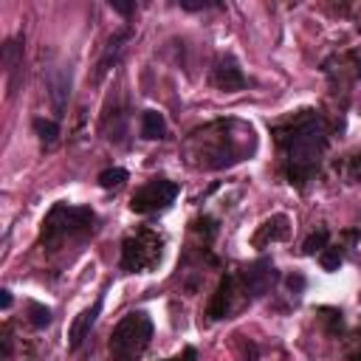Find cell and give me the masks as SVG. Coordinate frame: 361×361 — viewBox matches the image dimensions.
I'll return each instance as SVG.
<instances>
[{"mask_svg": "<svg viewBox=\"0 0 361 361\" xmlns=\"http://www.w3.org/2000/svg\"><path fill=\"white\" fill-rule=\"evenodd\" d=\"M34 130H37V135L42 138V144H54L56 135H59L56 121H48V118H34Z\"/></svg>", "mask_w": 361, "mask_h": 361, "instance_id": "16", "label": "cell"}, {"mask_svg": "<svg viewBox=\"0 0 361 361\" xmlns=\"http://www.w3.org/2000/svg\"><path fill=\"white\" fill-rule=\"evenodd\" d=\"M214 3H189V0H180V8H186V11H200V8H212Z\"/></svg>", "mask_w": 361, "mask_h": 361, "instance_id": "20", "label": "cell"}, {"mask_svg": "<svg viewBox=\"0 0 361 361\" xmlns=\"http://www.w3.org/2000/svg\"><path fill=\"white\" fill-rule=\"evenodd\" d=\"M110 8L118 11V14H133L135 11V3H121V0H110Z\"/></svg>", "mask_w": 361, "mask_h": 361, "instance_id": "19", "label": "cell"}, {"mask_svg": "<svg viewBox=\"0 0 361 361\" xmlns=\"http://www.w3.org/2000/svg\"><path fill=\"white\" fill-rule=\"evenodd\" d=\"M180 186L175 180H166V178H155L149 183H144L133 200H130V209L138 212V214H149V212H158V209H166L175 197H178Z\"/></svg>", "mask_w": 361, "mask_h": 361, "instance_id": "5", "label": "cell"}, {"mask_svg": "<svg viewBox=\"0 0 361 361\" xmlns=\"http://www.w3.org/2000/svg\"><path fill=\"white\" fill-rule=\"evenodd\" d=\"M279 144L285 147V155H288L290 183L293 180L296 183H305L316 172L319 158H322V152L327 147L324 121L313 110H305L288 127H279Z\"/></svg>", "mask_w": 361, "mask_h": 361, "instance_id": "1", "label": "cell"}, {"mask_svg": "<svg viewBox=\"0 0 361 361\" xmlns=\"http://www.w3.org/2000/svg\"><path fill=\"white\" fill-rule=\"evenodd\" d=\"M243 279H245V290L251 293V296H262L274 282H276V268H274V262L271 259H257L245 274H243Z\"/></svg>", "mask_w": 361, "mask_h": 361, "instance_id": "6", "label": "cell"}, {"mask_svg": "<svg viewBox=\"0 0 361 361\" xmlns=\"http://www.w3.org/2000/svg\"><path fill=\"white\" fill-rule=\"evenodd\" d=\"M166 361H180V358H166Z\"/></svg>", "mask_w": 361, "mask_h": 361, "instance_id": "24", "label": "cell"}, {"mask_svg": "<svg viewBox=\"0 0 361 361\" xmlns=\"http://www.w3.org/2000/svg\"><path fill=\"white\" fill-rule=\"evenodd\" d=\"M28 322H31L37 330H42V327L51 324V310H48L45 305H39V302H31V305H28Z\"/></svg>", "mask_w": 361, "mask_h": 361, "instance_id": "15", "label": "cell"}, {"mask_svg": "<svg viewBox=\"0 0 361 361\" xmlns=\"http://www.w3.org/2000/svg\"><path fill=\"white\" fill-rule=\"evenodd\" d=\"M161 257V240L158 234H152L149 228H141L135 237L124 240V251H121V268L124 271H144L149 265H155Z\"/></svg>", "mask_w": 361, "mask_h": 361, "instance_id": "4", "label": "cell"}, {"mask_svg": "<svg viewBox=\"0 0 361 361\" xmlns=\"http://www.w3.org/2000/svg\"><path fill=\"white\" fill-rule=\"evenodd\" d=\"M141 135L149 138V141L166 135V121H164V116L158 110H144V116H141Z\"/></svg>", "mask_w": 361, "mask_h": 361, "instance_id": "13", "label": "cell"}, {"mask_svg": "<svg viewBox=\"0 0 361 361\" xmlns=\"http://www.w3.org/2000/svg\"><path fill=\"white\" fill-rule=\"evenodd\" d=\"M96 214L90 209H79V206H68V203H56L45 223H42V240L54 243L62 237H82L87 231H93Z\"/></svg>", "mask_w": 361, "mask_h": 361, "instance_id": "3", "label": "cell"}, {"mask_svg": "<svg viewBox=\"0 0 361 361\" xmlns=\"http://www.w3.org/2000/svg\"><path fill=\"white\" fill-rule=\"evenodd\" d=\"M288 234H290L288 217H285V214H274L271 220L262 223V228H259V234L254 237V243H257V245H265L268 240H271V243H274V240H288Z\"/></svg>", "mask_w": 361, "mask_h": 361, "instance_id": "12", "label": "cell"}, {"mask_svg": "<svg viewBox=\"0 0 361 361\" xmlns=\"http://www.w3.org/2000/svg\"><path fill=\"white\" fill-rule=\"evenodd\" d=\"M288 288H290V290H302V288H305V276H299V274L288 276Z\"/></svg>", "mask_w": 361, "mask_h": 361, "instance_id": "21", "label": "cell"}, {"mask_svg": "<svg viewBox=\"0 0 361 361\" xmlns=\"http://www.w3.org/2000/svg\"><path fill=\"white\" fill-rule=\"evenodd\" d=\"M152 322L147 313L135 310L127 313L110 333V358L113 361H138L141 353L149 347Z\"/></svg>", "mask_w": 361, "mask_h": 361, "instance_id": "2", "label": "cell"}, {"mask_svg": "<svg viewBox=\"0 0 361 361\" xmlns=\"http://www.w3.org/2000/svg\"><path fill=\"white\" fill-rule=\"evenodd\" d=\"M48 87H51L54 107L62 113V110H65V102H68V93H71V71H65V68H54L51 76H48Z\"/></svg>", "mask_w": 361, "mask_h": 361, "instance_id": "11", "label": "cell"}, {"mask_svg": "<svg viewBox=\"0 0 361 361\" xmlns=\"http://www.w3.org/2000/svg\"><path fill=\"white\" fill-rule=\"evenodd\" d=\"M99 313H102V299H96L87 310H82V313L73 319V324H71V330H68V344H71V350H76V347L87 338V333H90L93 322L99 319Z\"/></svg>", "mask_w": 361, "mask_h": 361, "instance_id": "8", "label": "cell"}, {"mask_svg": "<svg viewBox=\"0 0 361 361\" xmlns=\"http://www.w3.org/2000/svg\"><path fill=\"white\" fill-rule=\"evenodd\" d=\"M319 262H322L324 271H338V265H341V251L327 245V248L319 254Z\"/></svg>", "mask_w": 361, "mask_h": 361, "instance_id": "18", "label": "cell"}, {"mask_svg": "<svg viewBox=\"0 0 361 361\" xmlns=\"http://www.w3.org/2000/svg\"><path fill=\"white\" fill-rule=\"evenodd\" d=\"M212 82H214L220 90H243V87H245V76H243V71L237 68L234 56H220V59H217L214 73H212Z\"/></svg>", "mask_w": 361, "mask_h": 361, "instance_id": "7", "label": "cell"}, {"mask_svg": "<svg viewBox=\"0 0 361 361\" xmlns=\"http://www.w3.org/2000/svg\"><path fill=\"white\" fill-rule=\"evenodd\" d=\"M231 293H234V276L226 274V276L220 279L217 290H214L212 305H209V319H223V316L228 313V307H231Z\"/></svg>", "mask_w": 361, "mask_h": 361, "instance_id": "10", "label": "cell"}, {"mask_svg": "<svg viewBox=\"0 0 361 361\" xmlns=\"http://www.w3.org/2000/svg\"><path fill=\"white\" fill-rule=\"evenodd\" d=\"M124 180H127V169H121V166H113V169L99 172V186H104V189H113V186H118Z\"/></svg>", "mask_w": 361, "mask_h": 361, "instance_id": "17", "label": "cell"}, {"mask_svg": "<svg viewBox=\"0 0 361 361\" xmlns=\"http://www.w3.org/2000/svg\"><path fill=\"white\" fill-rule=\"evenodd\" d=\"M0 305H3V310L11 307V290H0Z\"/></svg>", "mask_w": 361, "mask_h": 361, "instance_id": "22", "label": "cell"}, {"mask_svg": "<svg viewBox=\"0 0 361 361\" xmlns=\"http://www.w3.org/2000/svg\"><path fill=\"white\" fill-rule=\"evenodd\" d=\"M3 62H6V71H8V93L14 96L17 73H20V65H23V37H14L3 45Z\"/></svg>", "mask_w": 361, "mask_h": 361, "instance_id": "9", "label": "cell"}, {"mask_svg": "<svg viewBox=\"0 0 361 361\" xmlns=\"http://www.w3.org/2000/svg\"><path fill=\"white\" fill-rule=\"evenodd\" d=\"M350 361H361V353H358V355H353V358H350Z\"/></svg>", "mask_w": 361, "mask_h": 361, "instance_id": "23", "label": "cell"}, {"mask_svg": "<svg viewBox=\"0 0 361 361\" xmlns=\"http://www.w3.org/2000/svg\"><path fill=\"white\" fill-rule=\"evenodd\" d=\"M327 237H330V231H327V228H316V231H313V234H310V237L305 240L302 251H305L307 257H310V254H316V251L322 254V251L327 248Z\"/></svg>", "mask_w": 361, "mask_h": 361, "instance_id": "14", "label": "cell"}]
</instances>
